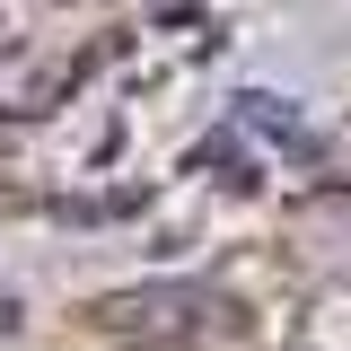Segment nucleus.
Wrapping results in <instances>:
<instances>
[{
	"mask_svg": "<svg viewBox=\"0 0 351 351\" xmlns=\"http://www.w3.org/2000/svg\"><path fill=\"white\" fill-rule=\"evenodd\" d=\"M80 316L97 334H114V343H176V334L202 316V290H193V281H123V290L88 299Z\"/></svg>",
	"mask_w": 351,
	"mask_h": 351,
	"instance_id": "obj_1",
	"label": "nucleus"
},
{
	"mask_svg": "<svg viewBox=\"0 0 351 351\" xmlns=\"http://www.w3.org/2000/svg\"><path fill=\"white\" fill-rule=\"evenodd\" d=\"M132 351H184V343H132Z\"/></svg>",
	"mask_w": 351,
	"mask_h": 351,
	"instance_id": "obj_2",
	"label": "nucleus"
}]
</instances>
